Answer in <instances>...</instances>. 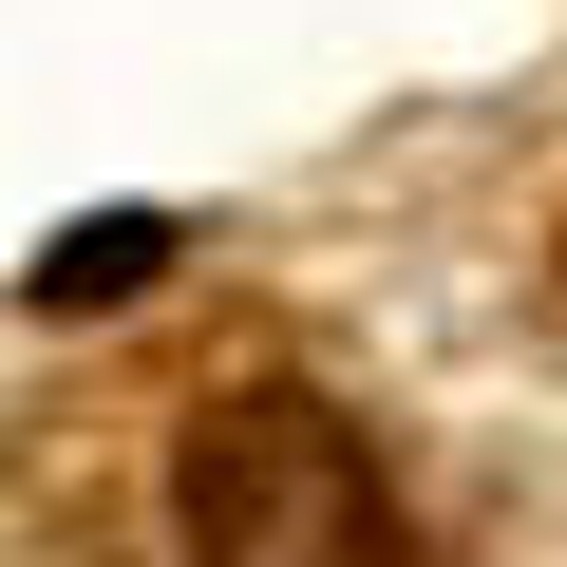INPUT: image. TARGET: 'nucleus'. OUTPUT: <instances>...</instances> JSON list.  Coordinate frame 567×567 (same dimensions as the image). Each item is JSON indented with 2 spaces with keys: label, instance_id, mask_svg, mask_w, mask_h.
Instances as JSON below:
<instances>
[{
  "label": "nucleus",
  "instance_id": "nucleus-1",
  "mask_svg": "<svg viewBox=\"0 0 567 567\" xmlns=\"http://www.w3.org/2000/svg\"><path fill=\"white\" fill-rule=\"evenodd\" d=\"M189 567H398V492L322 398H227L189 435Z\"/></svg>",
  "mask_w": 567,
  "mask_h": 567
}]
</instances>
